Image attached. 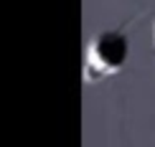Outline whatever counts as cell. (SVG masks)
<instances>
[{
  "label": "cell",
  "mask_w": 155,
  "mask_h": 147,
  "mask_svg": "<svg viewBox=\"0 0 155 147\" xmlns=\"http://www.w3.org/2000/svg\"><path fill=\"white\" fill-rule=\"evenodd\" d=\"M153 46H155V23H153Z\"/></svg>",
  "instance_id": "7a4b0ae2"
},
{
  "label": "cell",
  "mask_w": 155,
  "mask_h": 147,
  "mask_svg": "<svg viewBox=\"0 0 155 147\" xmlns=\"http://www.w3.org/2000/svg\"><path fill=\"white\" fill-rule=\"evenodd\" d=\"M137 21L130 18L117 28H107L94 33L87 41L84 51V81L87 84H102V81L117 76L130 59V33L127 28Z\"/></svg>",
  "instance_id": "6da1fadb"
}]
</instances>
